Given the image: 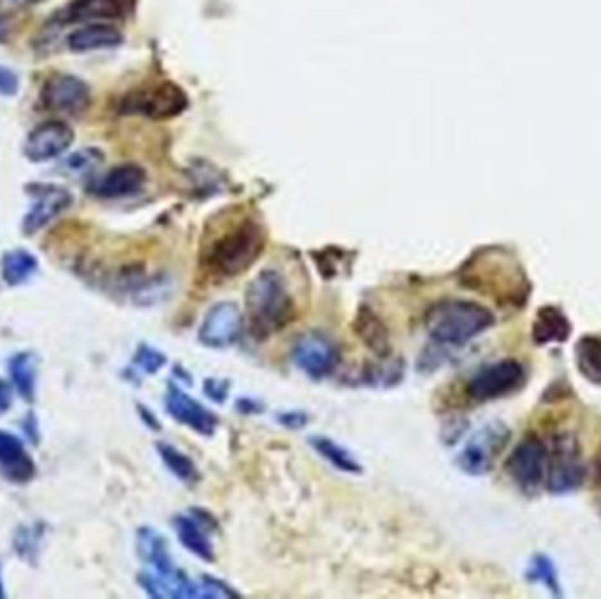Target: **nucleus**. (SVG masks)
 <instances>
[{
    "mask_svg": "<svg viewBox=\"0 0 601 599\" xmlns=\"http://www.w3.org/2000/svg\"><path fill=\"white\" fill-rule=\"evenodd\" d=\"M73 141L74 132L65 121L48 120L30 132L24 151L30 162H50L65 153Z\"/></svg>",
    "mask_w": 601,
    "mask_h": 599,
    "instance_id": "11",
    "label": "nucleus"
},
{
    "mask_svg": "<svg viewBox=\"0 0 601 599\" xmlns=\"http://www.w3.org/2000/svg\"><path fill=\"white\" fill-rule=\"evenodd\" d=\"M134 0H73L63 20L69 24L118 20L132 11Z\"/></svg>",
    "mask_w": 601,
    "mask_h": 599,
    "instance_id": "16",
    "label": "nucleus"
},
{
    "mask_svg": "<svg viewBox=\"0 0 601 599\" xmlns=\"http://www.w3.org/2000/svg\"><path fill=\"white\" fill-rule=\"evenodd\" d=\"M340 357L342 355L336 342L327 334L315 331H310L297 338L292 348V361L297 370L316 380L336 372Z\"/></svg>",
    "mask_w": 601,
    "mask_h": 599,
    "instance_id": "5",
    "label": "nucleus"
},
{
    "mask_svg": "<svg viewBox=\"0 0 601 599\" xmlns=\"http://www.w3.org/2000/svg\"><path fill=\"white\" fill-rule=\"evenodd\" d=\"M575 355L580 372L587 380L601 383V340L598 338L580 340L575 348Z\"/></svg>",
    "mask_w": 601,
    "mask_h": 599,
    "instance_id": "25",
    "label": "nucleus"
},
{
    "mask_svg": "<svg viewBox=\"0 0 601 599\" xmlns=\"http://www.w3.org/2000/svg\"><path fill=\"white\" fill-rule=\"evenodd\" d=\"M213 522L209 515L196 512V515H178L174 518V529L181 545L198 556L202 561L211 563L215 559L213 543L209 538Z\"/></svg>",
    "mask_w": 601,
    "mask_h": 599,
    "instance_id": "14",
    "label": "nucleus"
},
{
    "mask_svg": "<svg viewBox=\"0 0 601 599\" xmlns=\"http://www.w3.org/2000/svg\"><path fill=\"white\" fill-rule=\"evenodd\" d=\"M0 473L13 482H27L34 475V464L24 443L4 430H0Z\"/></svg>",
    "mask_w": 601,
    "mask_h": 599,
    "instance_id": "18",
    "label": "nucleus"
},
{
    "mask_svg": "<svg viewBox=\"0 0 601 599\" xmlns=\"http://www.w3.org/2000/svg\"><path fill=\"white\" fill-rule=\"evenodd\" d=\"M166 410L181 426L190 428L202 436H209L217 429V417L199 401L194 400L176 385H171L166 394Z\"/></svg>",
    "mask_w": 601,
    "mask_h": 599,
    "instance_id": "13",
    "label": "nucleus"
},
{
    "mask_svg": "<svg viewBox=\"0 0 601 599\" xmlns=\"http://www.w3.org/2000/svg\"><path fill=\"white\" fill-rule=\"evenodd\" d=\"M4 596V593H2V582H0V598Z\"/></svg>",
    "mask_w": 601,
    "mask_h": 599,
    "instance_id": "33",
    "label": "nucleus"
},
{
    "mask_svg": "<svg viewBox=\"0 0 601 599\" xmlns=\"http://www.w3.org/2000/svg\"><path fill=\"white\" fill-rule=\"evenodd\" d=\"M570 336V324L557 308H542L533 327L535 342L544 344L550 342H565Z\"/></svg>",
    "mask_w": 601,
    "mask_h": 599,
    "instance_id": "21",
    "label": "nucleus"
},
{
    "mask_svg": "<svg viewBox=\"0 0 601 599\" xmlns=\"http://www.w3.org/2000/svg\"><path fill=\"white\" fill-rule=\"evenodd\" d=\"M548 488L552 492H568L582 484L584 464L580 450L572 436H559L554 441L552 456L547 462Z\"/></svg>",
    "mask_w": 601,
    "mask_h": 599,
    "instance_id": "8",
    "label": "nucleus"
},
{
    "mask_svg": "<svg viewBox=\"0 0 601 599\" xmlns=\"http://www.w3.org/2000/svg\"><path fill=\"white\" fill-rule=\"evenodd\" d=\"M310 443L318 452V456L324 457L336 469L344 471V473H359L361 471V466L355 460V457L352 456L340 443H336L334 440L324 438V436H315V438H310Z\"/></svg>",
    "mask_w": 601,
    "mask_h": 599,
    "instance_id": "22",
    "label": "nucleus"
},
{
    "mask_svg": "<svg viewBox=\"0 0 601 599\" xmlns=\"http://www.w3.org/2000/svg\"><path fill=\"white\" fill-rule=\"evenodd\" d=\"M509 429L499 422L477 430L459 452L458 466L468 475H486L509 441Z\"/></svg>",
    "mask_w": 601,
    "mask_h": 599,
    "instance_id": "7",
    "label": "nucleus"
},
{
    "mask_svg": "<svg viewBox=\"0 0 601 599\" xmlns=\"http://www.w3.org/2000/svg\"><path fill=\"white\" fill-rule=\"evenodd\" d=\"M35 269L37 260L25 250L9 252L2 260V276L9 285H20L27 282Z\"/></svg>",
    "mask_w": 601,
    "mask_h": 599,
    "instance_id": "24",
    "label": "nucleus"
},
{
    "mask_svg": "<svg viewBox=\"0 0 601 599\" xmlns=\"http://www.w3.org/2000/svg\"><path fill=\"white\" fill-rule=\"evenodd\" d=\"M531 578L535 580H542L545 585H548L556 594H557V578H556V571L552 568L550 561L545 557H537L533 561V568H531Z\"/></svg>",
    "mask_w": 601,
    "mask_h": 599,
    "instance_id": "28",
    "label": "nucleus"
},
{
    "mask_svg": "<svg viewBox=\"0 0 601 599\" xmlns=\"http://www.w3.org/2000/svg\"><path fill=\"white\" fill-rule=\"evenodd\" d=\"M71 202H73V196L65 188L41 187L29 215L25 217V222H24L25 232L32 234V232L44 227L48 222H52L55 217H58L65 208H69Z\"/></svg>",
    "mask_w": 601,
    "mask_h": 599,
    "instance_id": "17",
    "label": "nucleus"
},
{
    "mask_svg": "<svg viewBox=\"0 0 601 599\" xmlns=\"http://www.w3.org/2000/svg\"><path fill=\"white\" fill-rule=\"evenodd\" d=\"M43 102L50 111L78 116L90 104V90L83 80L58 72L44 83Z\"/></svg>",
    "mask_w": 601,
    "mask_h": 599,
    "instance_id": "9",
    "label": "nucleus"
},
{
    "mask_svg": "<svg viewBox=\"0 0 601 599\" xmlns=\"http://www.w3.org/2000/svg\"><path fill=\"white\" fill-rule=\"evenodd\" d=\"M101 160H102V155H101L99 150H93V148L78 150V151L71 153L69 157H65L60 162V171L71 174V176L85 174V172H88V169H92Z\"/></svg>",
    "mask_w": 601,
    "mask_h": 599,
    "instance_id": "27",
    "label": "nucleus"
},
{
    "mask_svg": "<svg viewBox=\"0 0 601 599\" xmlns=\"http://www.w3.org/2000/svg\"><path fill=\"white\" fill-rule=\"evenodd\" d=\"M144 171L134 164H121L111 171L106 172L97 185L93 187V194L102 199H120L134 196L144 185Z\"/></svg>",
    "mask_w": 601,
    "mask_h": 599,
    "instance_id": "15",
    "label": "nucleus"
},
{
    "mask_svg": "<svg viewBox=\"0 0 601 599\" xmlns=\"http://www.w3.org/2000/svg\"><path fill=\"white\" fill-rule=\"evenodd\" d=\"M243 316L236 304L218 303L204 314L199 327V342L209 348H226L239 338Z\"/></svg>",
    "mask_w": 601,
    "mask_h": 599,
    "instance_id": "12",
    "label": "nucleus"
},
{
    "mask_svg": "<svg viewBox=\"0 0 601 599\" xmlns=\"http://www.w3.org/2000/svg\"><path fill=\"white\" fill-rule=\"evenodd\" d=\"M9 372H11V378L15 382V387L18 389V392L25 400H32L34 391H35V368H34L32 357L27 353L16 355L9 364Z\"/></svg>",
    "mask_w": 601,
    "mask_h": 599,
    "instance_id": "26",
    "label": "nucleus"
},
{
    "mask_svg": "<svg viewBox=\"0 0 601 599\" xmlns=\"http://www.w3.org/2000/svg\"><path fill=\"white\" fill-rule=\"evenodd\" d=\"M494 324V314L486 306L447 299L432 304L426 314V329L434 342L464 344L482 334Z\"/></svg>",
    "mask_w": 601,
    "mask_h": 599,
    "instance_id": "2",
    "label": "nucleus"
},
{
    "mask_svg": "<svg viewBox=\"0 0 601 599\" xmlns=\"http://www.w3.org/2000/svg\"><path fill=\"white\" fill-rule=\"evenodd\" d=\"M136 362L138 366L146 372H155L157 370H160L166 362L164 355L148 348V346H143L140 352H138V357H136Z\"/></svg>",
    "mask_w": 601,
    "mask_h": 599,
    "instance_id": "29",
    "label": "nucleus"
},
{
    "mask_svg": "<svg viewBox=\"0 0 601 599\" xmlns=\"http://www.w3.org/2000/svg\"><path fill=\"white\" fill-rule=\"evenodd\" d=\"M157 450H159V456L162 457L164 464L168 466V469L178 480H181L187 486H192L199 480V471L190 457L185 456L183 452H179L170 443H159Z\"/></svg>",
    "mask_w": 601,
    "mask_h": 599,
    "instance_id": "23",
    "label": "nucleus"
},
{
    "mask_svg": "<svg viewBox=\"0 0 601 599\" xmlns=\"http://www.w3.org/2000/svg\"><path fill=\"white\" fill-rule=\"evenodd\" d=\"M138 548L140 556L143 557L144 563L150 565L151 570L150 573L159 575V576H172L179 570L174 566L170 556V550L166 546V542L160 535H157L153 529L143 527L138 535Z\"/></svg>",
    "mask_w": 601,
    "mask_h": 599,
    "instance_id": "20",
    "label": "nucleus"
},
{
    "mask_svg": "<svg viewBox=\"0 0 601 599\" xmlns=\"http://www.w3.org/2000/svg\"><path fill=\"white\" fill-rule=\"evenodd\" d=\"M266 234L256 220H241L220 234L204 254V264L220 276H237L260 257Z\"/></svg>",
    "mask_w": 601,
    "mask_h": 599,
    "instance_id": "3",
    "label": "nucleus"
},
{
    "mask_svg": "<svg viewBox=\"0 0 601 599\" xmlns=\"http://www.w3.org/2000/svg\"><path fill=\"white\" fill-rule=\"evenodd\" d=\"M11 406V391L4 382H0V413H4Z\"/></svg>",
    "mask_w": 601,
    "mask_h": 599,
    "instance_id": "32",
    "label": "nucleus"
},
{
    "mask_svg": "<svg viewBox=\"0 0 601 599\" xmlns=\"http://www.w3.org/2000/svg\"><path fill=\"white\" fill-rule=\"evenodd\" d=\"M247 316L256 338H267L282 331L294 316V303L284 278L271 269L258 273L245 295Z\"/></svg>",
    "mask_w": 601,
    "mask_h": 599,
    "instance_id": "1",
    "label": "nucleus"
},
{
    "mask_svg": "<svg viewBox=\"0 0 601 599\" xmlns=\"http://www.w3.org/2000/svg\"><path fill=\"white\" fill-rule=\"evenodd\" d=\"M548 450L537 436L526 438L509 459V471L519 486L535 490L547 477Z\"/></svg>",
    "mask_w": 601,
    "mask_h": 599,
    "instance_id": "10",
    "label": "nucleus"
},
{
    "mask_svg": "<svg viewBox=\"0 0 601 599\" xmlns=\"http://www.w3.org/2000/svg\"><path fill=\"white\" fill-rule=\"evenodd\" d=\"M524 368L514 359H505L475 372L466 385V392L479 402L498 400L517 391L524 383Z\"/></svg>",
    "mask_w": 601,
    "mask_h": 599,
    "instance_id": "6",
    "label": "nucleus"
},
{
    "mask_svg": "<svg viewBox=\"0 0 601 599\" xmlns=\"http://www.w3.org/2000/svg\"><path fill=\"white\" fill-rule=\"evenodd\" d=\"M18 88H20L18 76L7 67H0V95L15 97L18 93Z\"/></svg>",
    "mask_w": 601,
    "mask_h": 599,
    "instance_id": "30",
    "label": "nucleus"
},
{
    "mask_svg": "<svg viewBox=\"0 0 601 599\" xmlns=\"http://www.w3.org/2000/svg\"><path fill=\"white\" fill-rule=\"evenodd\" d=\"M280 422L290 429L303 428L306 424V417L303 413H286L280 415Z\"/></svg>",
    "mask_w": 601,
    "mask_h": 599,
    "instance_id": "31",
    "label": "nucleus"
},
{
    "mask_svg": "<svg viewBox=\"0 0 601 599\" xmlns=\"http://www.w3.org/2000/svg\"><path fill=\"white\" fill-rule=\"evenodd\" d=\"M123 41L118 29L106 24H90L82 29L74 30L67 37V46L76 53L110 50L120 46Z\"/></svg>",
    "mask_w": 601,
    "mask_h": 599,
    "instance_id": "19",
    "label": "nucleus"
},
{
    "mask_svg": "<svg viewBox=\"0 0 601 599\" xmlns=\"http://www.w3.org/2000/svg\"><path fill=\"white\" fill-rule=\"evenodd\" d=\"M189 99L183 90L174 83L164 82L143 86L121 99V113L141 114L153 120H166L183 113Z\"/></svg>",
    "mask_w": 601,
    "mask_h": 599,
    "instance_id": "4",
    "label": "nucleus"
}]
</instances>
